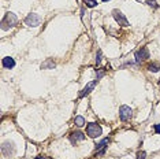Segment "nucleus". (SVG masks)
I'll return each instance as SVG.
<instances>
[{"instance_id":"obj_1","label":"nucleus","mask_w":160,"mask_h":159,"mask_svg":"<svg viewBox=\"0 0 160 159\" xmlns=\"http://www.w3.org/2000/svg\"><path fill=\"white\" fill-rule=\"evenodd\" d=\"M18 25V18L14 12H7L2 19V29L3 30H8L11 28H15Z\"/></svg>"},{"instance_id":"obj_2","label":"nucleus","mask_w":160,"mask_h":159,"mask_svg":"<svg viewBox=\"0 0 160 159\" xmlns=\"http://www.w3.org/2000/svg\"><path fill=\"white\" fill-rule=\"evenodd\" d=\"M86 134L92 139H96V137H100L103 134V129L99 124L96 122H91V124L86 125Z\"/></svg>"},{"instance_id":"obj_3","label":"nucleus","mask_w":160,"mask_h":159,"mask_svg":"<svg viewBox=\"0 0 160 159\" xmlns=\"http://www.w3.org/2000/svg\"><path fill=\"white\" fill-rule=\"evenodd\" d=\"M2 154H3V157H6V158L14 157L16 154L15 144L12 143V141H4V143L2 144Z\"/></svg>"},{"instance_id":"obj_4","label":"nucleus","mask_w":160,"mask_h":159,"mask_svg":"<svg viewBox=\"0 0 160 159\" xmlns=\"http://www.w3.org/2000/svg\"><path fill=\"white\" fill-rule=\"evenodd\" d=\"M134 58H136V63H142V62L148 61L149 59V51L146 47H141L138 51H136L134 54Z\"/></svg>"},{"instance_id":"obj_5","label":"nucleus","mask_w":160,"mask_h":159,"mask_svg":"<svg viewBox=\"0 0 160 159\" xmlns=\"http://www.w3.org/2000/svg\"><path fill=\"white\" fill-rule=\"evenodd\" d=\"M41 21H42L41 16H40L38 14H34V12L29 14L25 18V24L28 26H30V28H36V26H38L40 24H41Z\"/></svg>"},{"instance_id":"obj_6","label":"nucleus","mask_w":160,"mask_h":159,"mask_svg":"<svg viewBox=\"0 0 160 159\" xmlns=\"http://www.w3.org/2000/svg\"><path fill=\"white\" fill-rule=\"evenodd\" d=\"M131 117H133V110L129 106L123 104L119 107V118H121V121L126 122V121H129V119H131Z\"/></svg>"},{"instance_id":"obj_7","label":"nucleus","mask_w":160,"mask_h":159,"mask_svg":"<svg viewBox=\"0 0 160 159\" xmlns=\"http://www.w3.org/2000/svg\"><path fill=\"white\" fill-rule=\"evenodd\" d=\"M112 16H114V19L116 22H118L121 26H123V28H126V26H129V21L127 18H126L125 15H123L122 11H119V10H112Z\"/></svg>"},{"instance_id":"obj_8","label":"nucleus","mask_w":160,"mask_h":159,"mask_svg":"<svg viewBox=\"0 0 160 159\" xmlns=\"http://www.w3.org/2000/svg\"><path fill=\"white\" fill-rule=\"evenodd\" d=\"M85 137L86 136L82 133L81 130H75V132H71V133H70L69 140H70L71 144H77V143H79V141H84Z\"/></svg>"},{"instance_id":"obj_9","label":"nucleus","mask_w":160,"mask_h":159,"mask_svg":"<svg viewBox=\"0 0 160 159\" xmlns=\"http://www.w3.org/2000/svg\"><path fill=\"white\" fill-rule=\"evenodd\" d=\"M97 82H99L97 80H93L92 82H89V84L86 85V87H85L84 89H82L81 92H79L78 98H79V99H82V98H85V96H88V95H89V93H91V92L93 91V89H95V87H96V85H97Z\"/></svg>"},{"instance_id":"obj_10","label":"nucleus","mask_w":160,"mask_h":159,"mask_svg":"<svg viewBox=\"0 0 160 159\" xmlns=\"http://www.w3.org/2000/svg\"><path fill=\"white\" fill-rule=\"evenodd\" d=\"M109 143V139H103L100 143L96 145V157L99 155H104L105 154V150H107V145Z\"/></svg>"},{"instance_id":"obj_11","label":"nucleus","mask_w":160,"mask_h":159,"mask_svg":"<svg viewBox=\"0 0 160 159\" xmlns=\"http://www.w3.org/2000/svg\"><path fill=\"white\" fill-rule=\"evenodd\" d=\"M2 65L4 69H12V67H15V61L12 58H10V56H6V58H3Z\"/></svg>"},{"instance_id":"obj_12","label":"nucleus","mask_w":160,"mask_h":159,"mask_svg":"<svg viewBox=\"0 0 160 159\" xmlns=\"http://www.w3.org/2000/svg\"><path fill=\"white\" fill-rule=\"evenodd\" d=\"M55 66H56V63L53 62V59L48 58L45 62H42L40 67H41V69H55Z\"/></svg>"},{"instance_id":"obj_13","label":"nucleus","mask_w":160,"mask_h":159,"mask_svg":"<svg viewBox=\"0 0 160 159\" xmlns=\"http://www.w3.org/2000/svg\"><path fill=\"white\" fill-rule=\"evenodd\" d=\"M148 70L149 71H152V73H158V71H160V63H149L148 65Z\"/></svg>"},{"instance_id":"obj_14","label":"nucleus","mask_w":160,"mask_h":159,"mask_svg":"<svg viewBox=\"0 0 160 159\" xmlns=\"http://www.w3.org/2000/svg\"><path fill=\"white\" fill-rule=\"evenodd\" d=\"M74 122H75V125L78 128H82L85 125V118L84 117H81V115H77L75 119H74Z\"/></svg>"},{"instance_id":"obj_15","label":"nucleus","mask_w":160,"mask_h":159,"mask_svg":"<svg viewBox=\"0 0 160 159\" xmlns=\"http://www.w3.org/2000/svg\"><path fill=\"white\" fill-rule=\"evenodd\" d=\"M105 74V70H103V69H96V78L97 81H100V80L103 78V75Z\"/></svg>"},{"instance_id":"obj_16","label":"nucleus","mask_w":160,"mask_h":159,"mask_svg":"<svg viewBox=\"0 0 160 159\" xmlns=\"http://www.w3.org/2000/svg\"><path fill=\"white\" fill-rule=\"evenodd\" d=\"M84 3H85L86 7H91V8L97 6V2H96V0H84Z\"/></svg>"},{"instance_id":"obj_17","label":"nucleus","mask_w":160,"mask_h":159,"mask_svg":"<svg viewBox=\"0 0 160 159\" xmlns=\"http://www.w3.org/2000/svg\"><path fill=\"white\" fill-rule=\"evenodd\" d=\"M101 56H103V52H101V49H99L97 54H96V65L97 66L101 63Z\"/></svg>"},{"instance_id":"obj_18","label":"nucleus","mask_w":160,"mask_h":159,"mask_svg":"<svg viewBox=\"0 0 160 159\" xmlns=\"http://www.w3.org/2000/svg\"><path fill=\"white\" fill-rule=\"evenodd\" d=\"M146 158V152L145 151H138L136 155V159H145Z\"/></svg>"},{"instance_id":"obj_19","label":"nucleus","mask_w":160,"mask_h":159,"mask_svg":"<svg viewBox=\"0 0 160 159\" xmlns=\"http://www.w3.org/2000/svg\"><path fill=\"white\" fill-rule=\"evenodd\" d=\"M146 4L151 6V7H153V8H158V4H156L155 0H148V2H146Z\"/></svg>"},{"instance_id":"obj_20","label":"nucleus","mask_w":160,"mask_h":159,"mask_svg":"<svg viewBox=\"0 0 160 159\" xmlns=\"http://www.w3.org/2000/svg\"><path fill=\"white\" fill-rule=\"evenodd\" d=\"M153 129H155V133L160 134V124H156L155 126H153Z\"/></svg>"},{"instance_id":"obj_21","label":"nucleus","mask_w":160,"mask_h":159,"mask_svg":"<svg viewBox=\"0 0 160 159\" xmlns=\"http://www.w3.org/2000/svg\"><path fill=\"white\" fill-rule=\"evenodd\" d=\"M34 159H45V157H36Z\"/></svg>"},{"instance_id":"obj_22","label":"nucleus","mask_w":160,"mask_h":159,"mask_svg":"<svg viewBox=\"0 0 160 159\" xmlns=\"http://www.w3.org/2000/svg\"><path fill=\"white\" fill-rule=\"evenodd\" d=\"M103 2H104V3H105V2H108V0H103Z\"/></svg>"}]
</instances>
